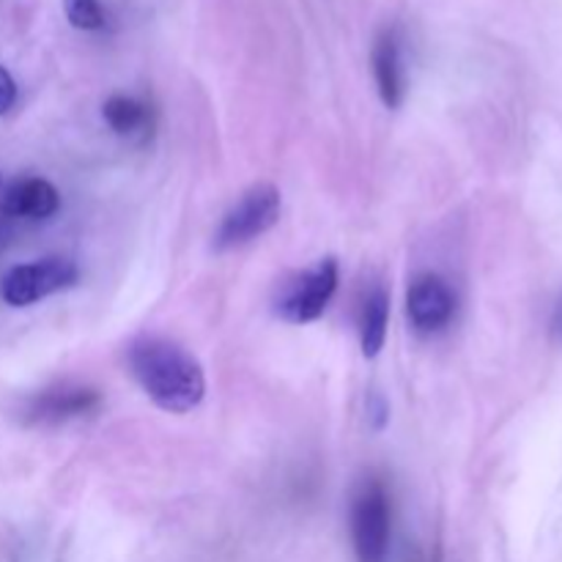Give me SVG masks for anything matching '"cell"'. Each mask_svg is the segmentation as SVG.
Instances as JSON below:
<instances>
[{
	"label": "cell",
	"mask_w": 562,
	"mask_h": 562,
	"mask_svg": "<svg viewBox=\"0 0 562 562\" xmlns=\"http://www.w3.org/2000/svg\"><path fill=\"white\" fill-rule=\"evenodd\" d=\"M130 371L143 393L170 415L192 412L206 395L201 362L184 346L159 335H143L130 346Z\"/></svg>",
	"instance_id": "obj_1"
},
{
	"label": "cell",
	"mask_w": 562,
	"mask_h": 562,
	"mask_svg": "<svg viewBox=\"0 0 562 562\" xmlns=\"http://www.w3.org/2000/svg\"><path fill=\"white\" fill-rule=\"evenodd\" d=\"M64 11L66 20L75 27H80V31H97L104 22L99 0H64Z\"/></svg>",
	"instance_id": "obj_12"
},
{
	"label": "cell",
	"mask_w": 562,
	"mask_h": 562,
	"mask_svg": "<svg viewBox=\"0 0 562 562\" xmlns=\"http://www.w3.org/2000/svg\"><path fill=\"white\" fill-rule=\"evenodd\" d=\"M409 562H426V560H423V558H420V554H417V558H412Z\"/></svg>",
	"instance_id": "obj_18"
},
{
	"label": "cell",
	"mask_w": 562,
	"mask_h": 562,
	"mask_svg": "<svg viewBox=\"0 0 562 562\" xmlns=\"http://www.w3.org/2000/svg\"><path fill=\"white\" fill-rule=\"evenodd\" d=\"M338 291V261L322 258L305 272L285 280L274 296V316L289 324H311L327 311L329 300Z\"/></svg>",
	"instance_id": "obj_4"
},
{
	"label": "cell",
	"mask_w": 562,
	"mask_h": 562,
	"mask_svg": "<svg viewBox=\"0 0 562 562\" xmlns=\"http://www.w3.org/2000/svg\"><path fill=\"white\" fill-rule=\"evenodd\" d=\"M368 420H371L373 431H382V428L387 426V420H390L387 401H384V395L376 393V390L368 395Z\"/></svg>",
	"instance_id": "obj_13"
},
{
	"label": "cell",
	"mask_w": 562,
	"mask_h": 562,
	"mask_svg": "<svg viewBox=\"0 0 562 562\" xmlns=\"http://www.w3.org/2000/svg\"><path fill=\"white\" fill-rule=\"evenodd\" d=\"M393 541V505L379 477H366L351 499V543L357 562H387Z\"/></svg>",
	"instance_id": "obj_2"
},
{
	"label": "cell",
	"mask_w": 562,
	"mask_h": 562,
	"mask_svg": "<svg viewBox=\"0 0 562 562\" xmlns=\"http://www.w3.org/2000/svg\"><path fill=\"white\" fill-rule=\"evenodd\" d=\"M373 77L382 102L390 110L401 108L406 97V75H404V55H401V38L393 27L379 33L373 44Z\"/></svg>",
	"instance_id": "obj_8"
},
{
	"label": "cell",
	"mask_w": 562,
	"mask_h": 562,
	"mask_svg": "<svg viewBox=\"0 0 562 562\" xmlns=\"http://www.w3.org/2000/svg\"><path fill=\"white\" fill-rule=\"evenodd\" d=\"M3 209L11 220H49L60 209V195L47 179H20L3 192Z\"/></svg>",
	"instance_id": "obj_9"
},
{
	"label": "cell",
	"mask_w": 562,
	"mask_h": 562,
	"mask_svg": "<svg viewBox=\"0 0 562 562\" xmlns=\"http://www.w3.org/2000/svg\"><path fill=\"white\" fill-rule=\"evenodd\" d=\"M280 212H283V195L278 187L269 181L252 184L220 220V228L214 234V250H234V247L258 239L278 225Z\"/></svg>",
	"instance_id": "obj_3"
},
{
	"label": "cell",
	"mask_w": 562,
	"mask_h": 562,
	"mask_svg": "<svg viewBox=\"0 0 562 562\" xmlns=\"http://www.w3.org/2000/svg\"><path fill=\"white\" fill-rule=\"evenodd\" d=\"M552 327H554V335L562 340V294L558 300V305H554V318H552Z\"/></svg>",
	"instance_id": "obj_16"
},
{
	"label": "cell",
	"mask_w": 562,
	"mask_h": 562,
	"mask_svg": "<svg viewBox=\"0 0 562 562\" xmlns=\"http://www.w3.org/2000/svg\"><path fill=\"white\" fill-rule=\"evenodd\" d=\"M77 280H80V269L75 261L64 256H49L11 269L3 278L0 294H3L5 305L27 307L58 294V291L71 289Z\"/></svg>",
	"instance_id": "obj_5"
},
{
	"label": "cell",
	"mask_w": 562,
	"mask_h": 562,
	"mask_svg": "<svg viewBox=\"0 0 562 562\" xmlns=\"http://www.w3.org/2000/svg\"><path fill=\"white\" fill-rule=\"evenodd\" d=\"M102 115L110 130L121 137H146L151 130V108L126 93H113L102 104Z\"/></svg>",
	"instance_id": "obj_11"
},
{
	"label": "cell",
	"mask_w": 562,
	"mask_h": 562,
	"mask_svg": "<svg viewBox=\"0 0 562 562\" xmlns=\"http://www.w3.org/2000/svg\"><path fill=\"white\" fill-rule=\"evenodd\" d=\"M3 187H5V179H3V173H0V192H3Z\"/></svg>",
	"instance_id": "obj_17"
},
{
	"label": "cell",
	"mask_w": 562,
	"mask_h": 562,
	"mask_svg": "<svg viewBox=\"0 0 562 562\" xmlns=\"http://www.w3.org/2000/svg\"><path fill=\"white\" fill-rule=\"evenodd\" d=\"M102 406L99 390L86 384H58L33 395L25 406V420L33 426H58V423L80 420Z\"/></svg>",
	"instance_id": "obj_6"
},
{
	"label": "cell",
	"mask_w": 562,
	"mask_h": 562,
	"mask_svg": "<svg viewBox=\"0 0 562 562\" xmlns=\"http://www.w3.org/2000/svg\"><path fill=\"white\" fill-rule=\"evenodd\" d=\"M387 324H390V296L382 285H376V289L362 300V307H360V344H362V355H366L368 360H373V357L384 349V340H387Z\"/></svg>",
	"instance_id": "obj_10"
},
{
	"label": "cell",
	"mask_w": 562,
	"mask_h": 562,
	"mask_svg": "<svg viewBox=\"0 0 562 562\" xmlns=\"http://www.w3.org/2000/svg\"><path fill=\"white\" fill-rule=\"evenodd\" d=\"M11 239V217L0 209V247Z\"/></svg>",
	"instance_id": "obj_15"
},
{
	"label": "cell",
	"mask_w": 562,
	"mask_h": 562,
	"mask_svg": "<svg viewBox=\"0 0 562 562\" xmlns=\"http://www.w3.org/2000/svg\"><path fill=\"white\" fill-rule=\"evenodd\" d=\"M16 102V82L5 66H0V115L9 113Z\"/></svg>",
	"instance_id": "obj_14"
},
{
	"label": "cell",
	"mask_w": 562,
	"mask_h": 562,
	"mask_svg": "<svg viewBox=\"0 0 562 562\" xmlns=\"http://www.w3.org/2000/svg\"><path fill=\"white\" fill-rule=\"evenodd\" d=\"M406 313L417 333H439L456 316V294L437 272H420L406 294Z\"/></svg>",
	"instance_id": "obj_7"
}]
</instances>
